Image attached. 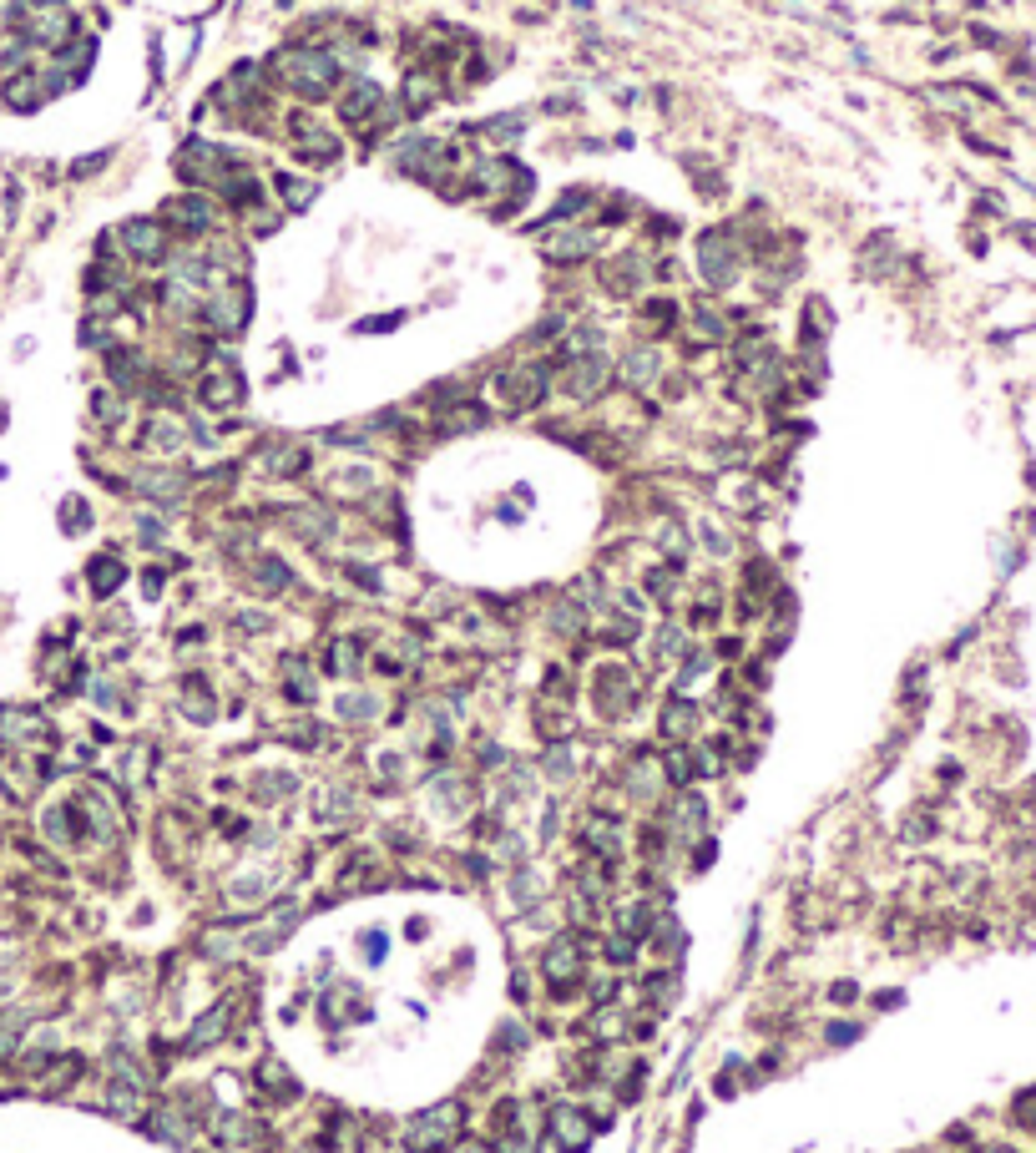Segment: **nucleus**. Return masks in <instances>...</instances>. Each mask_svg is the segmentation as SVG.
<instances>
[{
	"label": "nucleus",
	"instance_id": "nucleus-1",
	"mask_svg": "<svg viewBox=\"0 0 1036 1153\" xmlns=\"http://www.w3.org/2000/svg\"><path fill=\"white\" fill-rule=\"evenodd\" d=\"M460 1134V1103H440L430 1113H420L410 1128H404V1148L410 1153H435V1148H450Z\"/></svg>",
	"mask_w": 1036,
	"mask_h": 1153
},
{
	"label": "nucleus",
	"instance_id": "nucleus-2",
	"mask_svg": "<svg viewBox=\"0 0 1036 1153\" xmlns=\"http://www.w3.org/2000/svg\"><path fill=\"white\" fill-rule=\"evenodd\" d=\"M279 66L288 72V81H294L304 97H329L334 76H340V72H334V61H329L324 51H283Z\"/></svg>",
	"mask_w": 1036,
	"mask_h": 1153
},
{
	"label": "nucleus",
	"instance_id": "nucleus-3",
	"mask_svg": "<svg viewBox=\"0 0 1036 1153\" xmlns=\"http://www.w3.org/2000/svg\"><path fill=\"white\" fill-rule=\"evenodd\" d=\"M495 390H501V400L511 410H531V405L547 400V370L542 365H516L495 380Z\"/></svg>",
	"mask_w": 1036,
	"mask_h": 1153
},
{
	"label": "nucleus",
	"instance_id": "nucleus-4",
	"mask_svg": "<svg viewBox=\"0 0 1036 1153\" xmlns=\"http://www.w3.org/2000/svg\"><path fill=\"white\" fill-rule=\"evenodd\" d=\"M542 966H547V977H551V987H577L581 982V966H587V951H581L572 936H561V941H551L547 946V957H542Z\"/></svg>",
	"mask_w": 1036,
	"mask_h": 1153
},
{
	"label": "nucleus",
	"instance_id": "nucleus-5",
	"mask_svg": "<svg viewBox=\"0 0 1036 1153\" xmlns=\"http://www.w3.org/2000/svg\"><path fill=\"white\" fill-rule=\"evenodd\" d=\"M703 279L708 283H733L738 279V253L728 249V238H718V233L703 238Z\"/></svg>",
	"mask_w": 1036,
	"mask_h": 1153
},
{
	"label": "nucleus",
	"instance_id": "nucleus-6",
	"mask_svg": "<svg viewBox=\"0 0 1036 1153\" xmlns=\"http://www.w3.org/2000/svg\"><path fill=\"white\" fill-rule=\"evenodd\" d=\"M551 1134L567 1143L572 1153H581L587 1138H592V1118L581 1113V1108H556V1113H551Z\"/></svg>",
	"mask_w": 1036,
	"mask_h": 1153
},
{
	"label": "nucleus",
	"instance_id": "nucleus-7",
	"mask_svg": "<svg viewBox=\"0 0 1036 1153\" xmlns=\"http://www.w3.org/2000/svg\"><path fill=\"white\" fill-rule=\"evenodd\" d=\"M122 238H127V249H132V258H163V228L157 223H147V218H132V223L122 228Z\"/></svg>",
	"mask_w": 1036,
	"mask_h": 1153
},
{
	"label": "nucleus",
	"instance_id": "nucleus-8",
	"mask_svg": "<svg viewBox=\"0 0 1036 1153\" xmlns=\"http://www.w3.org/2000/svg\"><path fill=\"white\" fill-rule=\"evenodd\" d=\"M228 1017H233V1002H218L213 1012H202L197 1022H192V1032H188V1048H192V1052L213 1048V1042L222 1037V1027H228Z\"/></svg>",
	"mask_w": 1036,
	"mask_h": 1153
},
{
	"label": "nucleus",
	"instance_id": "nucleus-9",
	"mask_svg": "<svg viewBox=\"0 0 1036 1153\" xmlns=\"http://www.w3.org/2000/svg\"><path fill=\"white\" fill-rule=\"evenodd\" d=\"M602 385H607V360H602V354H587V360H577V370L567 374V390L577 395V400L597 395Z\"/></svg>",
	"mask_w": 1036,
	"mask_h": 1153
},
{
	"label": "nucleus",
	"instance_id": "nucleus-10",
	"mask_svg": "<svg viewBox=\"0 0 1036 1153\" xmlns=\"http://www.w3.org/2000/svg\"><path fill=\"white\" fill-rule=\"evenodd\" d=\"M208 314H213L218 329H238L243 314H248V294L238 288V299H233V288H228V283H218V294H213V304H208Z\"/></svg>",
	"mask_w": 1036,
	"mask_h": 1153
},
{
	"label": "nucleus",
	"instance_id": "nucleus-11",
	"mask_svg": "<svg viewBox=\"0 0 1036 1153\" xmlns=\"http://www.w3.org/2000/svg\"><path fill=\"white\" fill-rule=\"evenodd\" d=\"M163 218H167V223H177V228H208L213 223V213H208V203H202V197H172V203L163 208Z\"/></svg>",
	"mask_w": 1036,
	"mask_h": 1153
},
{
	"label": "nucleus",
	"instance_id": "nucleus-12",
	"mask_svg": "<svg viewBox=\"0 0 1036 1153\" xmlns=\"http://www.w3.org/2000/svg\"><path fill=\"white\" fill-rule=\"evenodd\" d=\"M243 400V385H238V374H213V380H202V405H213V410H228V405H238Z\"/></svg>",
	"mask_w": 1036,
	"mask_h": 1153
},
{
	"label": "nucleus",
	"instance_id": "nucleus-13",
	"mask_svg": "<svg viewBox=\"0 0 1036 1153\" xmlns=\"http://www.w3.org/2000/svg\"><path fill=\"white\" fill-rule=\"evenodd\" d=\"M183 420H172V415H157V420H147V446L152 451H163V456H172L177 446H183Z\"/></svg>",
	"mask_w": 1036,
	"mask_h": 1153
},
{
	"label": "nucleus",
	"instance_id": "nucleus-14",
	"mask_svg": "<svg viewBox=\"0 0 1036 1153\" xmlns=\"http://www.w3.org/2000/svg\"><path fill=\"white\" fill-rule=\"evenodd\" d=\"M622 825L617 819H592V850H602V860H617L622 855Z\"/></svg>",
	"mask_w": 1036,
	"mask_h": 1153
},
{
	"label": "nucleus",
	"instance_id": "nucleus-15",
	"mask_svg": "<svg viewBox=\"0 0 1036 1153\" xmlns=\"http://www.w3.org/2000/svg\"><path fill=\"white\" fill-rule=\"evenodd\" d=\"M652 926H658V911H652L647 901H633V905H622V936L642 941V936H647Z\"/></svg>",
	"mask_w": 1036,
	"mask_h": 1153
},
{
	"label": "nucleus",
	"instance_id": "nucleus-16",
	"mask_svg": "<svg viewBox=\"0 0 1036 1153\" xmlns=\"http://www.w3.org/2000/svg\"><path fill=\"white\" fill-rule=\"evenodd\" d=\"M374 106H379V86H374V81H359L354 92L344 97V117H349V122H365Z\"/></svg>",
	"mask_w": 1036,
	"mask_h": 1153
},
{
	"label": "nucleus",
	"instance_id": "nucleus-17",
	"mask_svg": "<svg viewBox=\"0 0 1036 1153\" xmlns=\"http://www.w3.org/2000/svg\"><path fill=\"white\" fill-rule=\"evenodd\" d=\"M652 374H658V354H652V349L627 354V365H622V380H627V385H647Z\"/></svg>",
	"mask_w": 1036,
	"mask_h": 1153
},
{
	"label": "nucleus",
	"instance_id": "nucleus-18",
	"mask_svg": "<svg viewBox=\"0 0 1036 1153\" xmlns=\"http://www.w3.org/2000/svg\"><path fill=\"white\" fill-rule=\"evenodd\" d=\"M693 724H697L693 703H667V714H663V734H678V739H688V734H693Z\"/></svg>",
	"mask_w": 1036,
	"mask_h": 1153
},
{
	"label": "nucleus",
	"instance_id": "nucleus-19",
	"mask_svg": "<svg viewBox=\"0 0 1036 1153\" xmlns=\"http://www.w3.org/2000/svg\"><path fill=\"white\" fill-rule=\"evenodd\" d=\"M592 249H597V238H592V233H567V243H551V258L572 263V258H587Z\"/></svg>",
	"mask_w": 1036,
	"mask_h": 1153
},
{
	"label": "nucleus",
	"instance_id": "nucleus-20",
	"mask_svg": "<svg viewBox=\"0 0 1036 1153\" xmlns=\"http://www.w3.org/2000/svg\"><path fill=\"white\" fill-rule=\"evenodd\" d=\"M122 562H111V557H97L92 562V582H97V597H106V592H117V582H122Z\"/></svg>",
	"mask_w": 1036,
	"mask_h": 1153
},
{
	"label": "nucleus",
	"instance_id": "nucleus-21",
	"mask_svg": "<svg viewBox=\"0 0 1036 1153\" xmlns=\"http://www.w3.org/2000/svg\"><path fill=\"white\" fill-rule=\"evenodd\" d=\"M66 26H72V15H66V11H41L31 31H36V41H61Z\"/></svg>",
	"mask_w": 1036,
	"mask_h": 1153
},
{
	"label": "nucleus",
	"instance_id": "nucleus-22",
	"mask_svg": "<svg viewBox=\"0 0 1036 1153\" xmlns=\"http://www.w3.org/2000/svg\"><path fill=\"white\" fill-rule=\"evenodd\" d=\"M354 814V800H349V794H324V805H319V819H324V825H340V819H349Z\"/></svg>",
	"mask_w": 1036,
	"mask_h": 1153
},
{
	"label": "nucleus",
	"instance_id": "nucleus-23",
	"mask_svg": "<svg viewBox=\"0 0 1036 1153\" xmlns=\"http://www.w3.org/2000/svg\"><path fill=\"white\" fill-rule=\"evenodd\" d=\"M340 708H344V719H359V724H365V719L379 714V698H374V694H349Z\"/></svg>",
	"mask_w": 1036,
	"mask_h": 1153
},
{
	"label": "nucleus",
	"instance_id": "nucleus-24",
	"mask_svg": "<svg viewBox=\"0 0 1036 1153\" xmlns=\"http://www.w3.org/2000/svg\"><path fill=\"white\" fill-rule=\"evenodd\" d=\"M258 582H263V592H283V587H288V567H283V562H263V567H258Z\"/></svg>",
	"mask_w": 1036,
	"mask_h": 1153
},
{
	"label": "nucleus",
	"instance_id": "nucleus-25",
	"mask_svg": "<svg viewBox=\"0 0 1036 1153\" xmlns=\"http://www.w3.org/2000/svg\"><path fill=\"white\" fill-rule=\"evenodd\" d=\"M15 1042H20V1017H15V1012H6V1017H0V1062L11 1057V1048H15Z\"/></svg>",
	"mask_w": 1036,
	"mask_h": 1153
},
{
	"label": "nucleus",
	"instance_id": "nucleus-26",
	"mask_svg": "<svg viewBox=\"0 0 1036 1153\" xmlns=\"http://www.w3.org/2000/svg\"><path fill=\"white\" fill-rule=\"evenodd\" d=\"M334 673H354L359 668V648H354V642H334Z\"/></svg>",
	"mask_w": 1036,
	"mask_h": 1153
},
{
	"label": "nucleus",
	"instance_id": "nucleus-27",
	"mask_svg": "<svg viewBox=\"0 0 1036 1153\" xmlns=\"http://www.w3.org/2000/svg\"><path fill=\"white\" fill-rule=\"evenodd\" d=\"M1017 1118H1021V1123H1026V1128H1036V1088H1031V1093H1021V1098H1017Z\"/></svg>",
	"mask_w": 1036,
	"mask_h": 1153
},
{
	"label": "nucleus",
	"instance_id": "nucleus-28",
	"mask_svg": "<svg viewBox=\"0 0 1036 1153\" xmlns=\"http://www.w3.org/2000/svg\"><path fill=\"white\" fill-rule=\"evenodd\" d=\"M86 526V506L81 501H66V531H81Z\"/></svg>",
	"mask_w": 1036,
	"mask_h": 1153
},
{
	"label": "nucleus",
	"instance_id": "nucleus-29",
	"mask_svg": "<svg viewBox=\"0 0 1036 1153\" xmlns=\"http://www.w3.org/2000/svg\"><path fill=\"white\" fill-rule=\"evenodd\" d=\"M703 542H708V551H728V537L718 526H703Z\"/></svg>",
	"mask_w": 1036,
	"mask_h": 1153
},
{
	"label": "nucleus",
	"instance_id": "nucleus-30",
	"mask_svg": "<svg viewBox=\"0 0 1036 1153\" xmlns=\"http://www.w3.org/2000/svg\"><path fill=\"white\" fill-rule=\"evenodd\" d=\"M854 1037H860V1027H849V1022H835V1027H829V1042H854Z\"/></svg>",
	"mask_w": 1036,
	"mask_h": 1153
},
{
	"label": "nucleus",
	"instance_id": "nucleus-31",
	"mask_svg": "<svg viewBox=\"0 0 1036 1153\" xmlns=\"http://www.w3.org/2000/svg\"><path fill=\"white\" fill-rule=\"evenodd\" d=\"M829 996H835V1002H854V996H860V987H854V982H835V991H829Z\"/></svg>",
	"mask_w": 1036,
	"mask_h": 1153
},
{
	"label": "nucleus",
	"instance_id": "nucleus-32",
	"mask_svg": "<svg viewBox=\"0 0 1036 1153\" xmlns=\"http://www.w3.org/2000/svg\"><path fill=\"white\" fill-rule=\"evenodd\" d=\"M986 1153H1011V1148H986Z\"/></svg>",
	"mask_w": 1036,
	"mask_h": 1153
},
{
	"label": "nucleus",
	"instance_id": "nucleus-33",
	"mask_svg": "<svg viewBox=\"0 0 1036 1153\" xmlns=\"http://www.w3.org/2000/svg\"><path fill=\"white\" fill-rule=\"evenodd\" d=\"M465 1153H486V1148H465Z\"/></svg>",
	"mask_w": 1036,
	"mask_h": 1153
}]
</instances>
